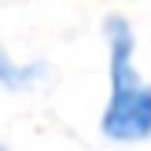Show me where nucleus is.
I'll list each match as a JSON object with an SVG mask.
<instances>
[{
  "mask_svg": "<svg viewBox=\"0 0 151 151\" xmlns=\"http://www.w3.org/2000/svg\"><path fill=\"white\" fill-rule=\"evenodd\" d=\"M104 40H108V74L111 94L101 114V134L121 145L151 138V84L138 74L134 64V30L124 17L111 14L104 20Z\"/></svg>",
  "mask_w": 151,
  "mask_h": 151,
  "instance_id": "nucleus-1",
  "label": "nucleus"
},
{
  "mask_svg": "<svg viewBox=\"0 0 151 151\" xmlns=\"http://www.w3.org/2000/svg\"><path fill=\"white\" fill-rule=\"evenodd\" d=\"M44 77V64H20V60L10 57V50L0 44V84L10 87V91H24V87H34Z\"/></svg>",
  "mask_w": 151,
  "mask_h": 151,
  "instance_id": "nucleus-2",
  "label": "nucleus"
},
{
  "mask_svg": "<svg viewBox=\"0 0 151 151\" xmlns=\"http://www.w3.org/2000/svg\"><path fill=\"white\" fill-rule=\"evenodd\" d=\"M0 151H10V148H4V145H0Z\"/></svg>",
  "mask_w": 151,
  "mask_h": 151,
  "instance_id": "nucleus-3",
  "label": "nucleus"
}]
</instances>
